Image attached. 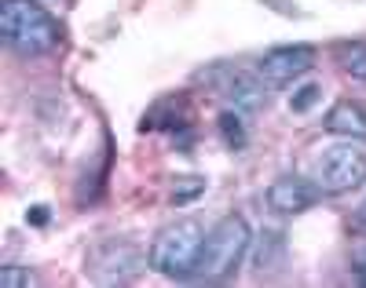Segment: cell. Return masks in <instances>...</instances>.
I'll return each instance as SVG.
<instances>
[{"instance_id":"cell-1","label":"cell","mask_w":366,"mask_h":288,"mask_svg":"<svg viewBox=\"0 0 366 288\" xmlns=\"http://www.w3.org/2000/svg\"><path fill=\"white\" fill-rule=\"evenodd\" d=\"M0 34H4V44L11 51L29 58L55 51L63 41V26L37 0H4L0 4Z\"/></svg>"},{"instance_id":"cell-2","label":"cell","mask_w":366,"mask_h":288,"mask_svg":"<svg viewBox=\"0 0 366 288\" xmlns=\"http://www.w3.org/2000/svg\"><path fill=\"white\" fill-rule=\"evenodd\" d=\"M202 245H205V227L198 219H176L169 227L158 230V237L150 241V270H158L165 277L187 281L198 274V259H202Z\"/></svg>"},{"instance_id":"cell-3","label":"cell","mask_w":366,"mask_h":288,"mask_svg":"<svg viewBox=\"0 0 366 288\" xmlns=\"http://www.w3.org/2000/svg\"><path fill=\"white\" fill-rule=\"evenodd\" d=\"M253 245V230L242 215H224L205 230V245H202V259H198V274L202 281H224L227 274H234V267L246 259V252Z\"/></svg>"},{"instance_id":"cell-4","label":"cell","mask_w":366,"mask_h":288,"mask_svg":"<svg viewBox=\"0 0 366 288\" xmlns=\"http://www.w3.org/2000/svg\"><path fill=\"white\" fill-rule=\"evenodd\" d=\"M312 179L330 197L352 194V190H359L366 182V150H359L355 143H333V146H326L315 157V165H312Z\"/></svg>"},{"instance_id":"cell-5","label":"cell","mask_w":366,"mask_h":288,"mask_svg":"<svg viewBox=\"0 0 366 288\" xmlns=\"http://www.w3.org/2000/svg\"><path fill=\"white\" fill-rule=\"evenodd\" d=\"M202 81L227 99L238 113H257L267 106V91H264V77L246 73V70H231V66H212L209 73H202Z\"/></svg>"},{"instance_id":"cell-6","label":"cell","mask_w":366,"mask_h":288,"mask_svg":"<svg viewBox=\"0 0 366 288\" xmlns=\"http://www.w3.org/2000/svg\"><path fill=\"white\" fill-rule=\"evenodd\" d=\"M147 263H150V259H143L136 245L114 241V237L103 241V245H96V248H92V255H88L92 277L103 281V284H121V281H129V277H136Z\"/></svg>"},{"instance_id":"cell-7","label":"cell","mask_w":366,"mask_h":288,"mask_svg":"<svg viewBox=\"0 0 366 288\" xmlns=\"http://www.w3.org/2000/svg\"><path fill=\"white\" fill-rule=\"evenodd\" d=\"M315 66V48L312 44H282V48H271L260 55L257 62V73L267 84H290L297 77H304Z\"/></svg>"},{"instance_id":"cell-8","label":"cell","mask_w":366,"mask_h":288,"mask_svg":"<svg viewBox=\"0 0 366 288\" xmlns=\"http://www.w3.org/2000/svg\"><path fill=\"white\" fill-rule=\"evenodd\" d=\"M319 197H322V190L315 186V179H300V175H282L267 186V205L279 215H300Z\"/></svg>"},{"instance_id":"cell-9","label":"cell","mask_w":366,"mask_h":288,"mask_svg":"<svg viewBox=\"0 0 366 288\" xmlns=\"http://www.w3.org/2000/svg\"><path fill=\"white\" fill-rule=\"evenodd\" d=\"M322 128L333 135H348V139H366V103L362 99H341L333 103L322 117Z\"/></svg>"},{"instance_id":"cell-10","label":"cell","mask_w":366,"mask_h":288,"mask_svg":"<svg viewBox=\"0 0 366 288\" xmlns=\"http://www.w3.org/2000/svg\"><path fill=\"white\" fill-rule=\"evenodd\" d=\"M337 62H341V70L355 81L366 84V44H337Z\"/></svg>"},{"instance_id":"cell-11","label":"cell","mask_w":366,"mask_h":288,"mask_svg":"<svg viewBox=\"0 0 366 288\" xmlns=\"http://www.w3.org/2000/svg\"><path fill=\"white\" fill-rule=\"evenodd\" d=\"M0 284L4 288H29V284H37L34 270H26V267H4L0 270Z\"/></svg>"},{"instance_id":"cell-12","label":"cell","mask_w":366,"mask_h":288,"mask_svg":"<svg viewBox=\"0 0 366 288\" xmlns=\"http://www.w3.org/2000/svg\"><path fill=\"white\" fill-rule=\"evenodd\" d=\"M220 128H224V139H227L234 150H238L242 143H246V132H242V120H238L234 113H224V117H220Z\"/></svg>"},{"instance_id":"cell-13","label":"cell","mask_w":366,"mask_h":288,"mask_svg":"<svg viewBox=\"0 0 366 288\" xmlns=\"http://www.w3.org/2000/svg\"><path fill=\"white\" fill-rule=\"evenodd\" d=\"M319 84H304L297 95H293V99H290V106H293V113H304V110H312V103L319 99Z\"/></svg>"},{"instance_id":"cell-14","label":"cell","mask_w":366,"mask_h":288,"mask_svg":"<svg viewBox=\"0 0 366 288\" xmlns=\"http://www.w3.org/2000/svg\"><path fill=\"white\" fill-rule=\"evenodd\" d=\"M355 277H359V284H366V248L355 255Z\"/></svg>"},{"instance_id":"cell-15","label":"cell","mask_w":366,"mask_h":288,"mask_svg":"<svg viewBox=\"0 0 366 288\" xmlns=\"http://www.w3.org/2000/svg\"><path fill=\"white\" fill-rule=\"evenodd\" d=\"M355 227L366 234V201H362V205H359V212H355Z\"/></svg>"}]
</instances>
